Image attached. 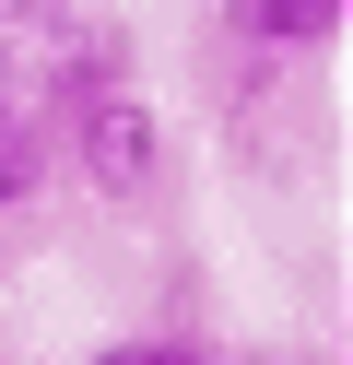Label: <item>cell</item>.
Instances as JSON below:
<instances>
[{
    "label": "cell",
    "mask_w": 353,
    "mask_h": 365,
    "mask_svg": "<svg viewBox=\"0 0 353 365\" xmlns=\"http://www.w3.org/2000/svg\"><path fill=\"white\" fill-rule=\"evenodd\" d=\"M83 365H235L224 341H200L188 318H153V330H118V341H94Z\"/></svg>",
    "instance_id": "obj_5"
},
{
    "label": "cell",
    "mask_w": 353,
    "mask_h": 365,
    "mask_svg": "<svg viewBox=\"0 0 353 365\" xmlns=\"http://www.w3.org/2000/svg\"><path fill=\"white\" fill-rule=\"evenodd\" d=\"M12 83H24V48H12V36H0V95H12Z\"/></svg>",
    "instance_id": "obj_7"
},
{
    "label": "cell",
    "mask_w": 353,
    "mask_h": 365,
    "mask_svg": "<svg viewBox=\"0 0 353 365\" xmlns=\"http://www.w3.org/2000/svg\"><path fill=\"white\" fill-rule=\"evenodd\" d=\"M342 12L353 0H224V59L247 83H271V71H295V59L342 48Z\"/></svg>",
    "instance_id": "obj_3"
},
{
    "label": "cell",
    "mask_w": 353,
    "mask_h": 365,
    "mask_svg": "<svg viewBox=\"0 0 353 365\" xmlns=\"http://www.w3.org/2000/svg\"><path fill=\"white\" fill-rule=\"evenodd\" d=\"M71 12H83V0H0V36H12V48H47Z\"/></svg>",
    "instance_id": "obj_6"
},
{
    "label": "cell",
    "mask_w": 353,
    "mask_h": 365,
    "mask_svg": "<svg viewBox=\"0 0 353 365\" xmlns=\"http://www.w3.org/2000/svg\"><path fill=\"white\" fill-rule=\"evenodd\" d=\"M118 83H141V36L118 12H71L47 36V71H24V95H36V118H71L83 95H118Z\"/></svg>",
    "instance_id": "obj_2"
},
{
    "label": "cell",
    "mask_w": 353,
    "mask_h": 365,
    "mask_svg": "<svg viewBox=\"0 0 353 365\" xmlns=\"http://www.w3.org/2000/svg\"><path fill=\"white\" fill-rule=\"evenodd\" d=\"M47 142H59V177L83 200H118V212H141V200L165 189V165H177V130H165V106L141 95V83H118V95H83L71 118H47Z\"/></svg>",
    "instance_id": "obj_1"
},
{
    "label": "cell",
    "mask_w": 353,
    "mask_h": 365,
    "mask_svg": "<svg viewBox=\"0 0 353 365\" xmlns=\"http://www.w3.org/2000/svg\"><path fill=\"white\" fill-rule=\"evenodd\" d=\"M47 177H59V142H47V118H36V95H0V212H36L47 200Z\"/></svg>",
    "instance_id": "obj_4"
}]
</instances>
